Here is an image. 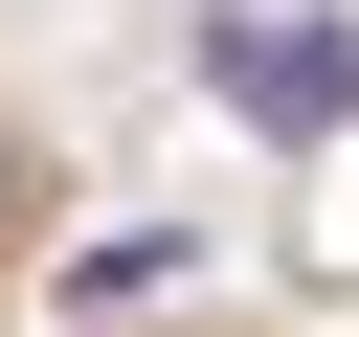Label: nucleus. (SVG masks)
Masks as SVG:
<instances>
[{
    "instance_id": "nucleus-1",
    "label": "nucleus",
    "mask_w": 359,
    "mask_h": 337,
    "mask_svg": "<svg viewBox=\"0 0 359 337\" xmlns=\"http://www.w3.org/2000/svg\"><path fill=\"white\" fill-rule=\"evenodd\" d=\"M202 90H224L247 135H292V157H314V135H359V22H314V0H247V22L202 45Z\"/></svg>"
},
{
    "instance_id": "nucleus-2",
    "label": "nucleus",
    "mask_w": 359,
    "mask_h": 337,
    "mask_svg": "<svg viewBox=\"0 0 359 337\" xmlns=\"http://www.w3.org/2000/svg\"><path fill=\"white\" fill-rule=\"evenodd\" d=\"M0 202H22V180H0Z\"/></svg>"
}]
</instances>
